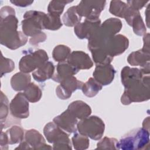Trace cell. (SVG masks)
Returning a JSON list of instances; mask_svg holds the SVG:
<instances>
[{
  "mask_svg": "<svg viewBox=\"0 0 150 150\" xmlns=\"http://www.w3.org/2000/svg\"><path fill=\"white\" fill-rule=\"evenodd\" d=\"M71 53V49L64 45H59L53 49L52 56L53 59L58 62L66 61Z\"/></svg>",
  "mask_w": 150,
  "mask_h": 150,
  "instance_id": "4dcf8cb0",
  "label": "cell"
},
{
  "mask_svg": "<svg viewBox=\"0 0 150 150\" xmlns=\"http://www.w3.org/2000/svg\"><path fill=\"white\" fill-rule=\"evenodd\" d=\"M103 86L93 77H90L83 84L81 90L83 94L88 97H93L101 90Z\"/></svg>",
  "mask_w": 150,
  "mask_h": 150,
  "instance_id": "484cf974",
  "label": "cell"
},
{
  "mask_svg": "<svg viewBox=\"0 0 150 150\" xmlns=\"http://www.w3.org/2000/svg\"><path fill=\"white\" fill-rule=\"evenodd\" d=\"M1 122H4L7 119V117L9 113V101L6 96L3 93L2 91L1 93Z\"/></svg>",
  "mask_w": 150,
  "mask_h": 150,
  "instance_id": "e575fe53",
  "label": "cell"
},
{
  "mask_svg": "<svg viewBox=\"0 0 150 150\" xmlns=\"http://www.w3.org/2000/svg\"><path fill=\"white\" fill-rule=\"evenodd\" d=\"M67 61L78 70L89 69L93 66V62L89 55L83 51L71 52Z\"/></svg>",
  "mask_w": 150,
  "mask_h": 150,
  "instance_id": "2e32d148",
  "label": "cell"
},
{
  "mask_svg": "<svg viewBox=\"0 0 150 150\" xmlns=\"http://www.w3.org/2000/svg\"><path fill=\"white\" fill-rule=\"evenodd\" d=\"M53 121L63 130L69 133L76 132L77 130L78 119L68 109L54 117Z\"/></svg>",
  "mask_w": 150,
  "mask_h": 150,
  "instance_id": "5bb4252c",
  "label": "cell"
},
{
  "mask_svg": "<svg viewBox=\"0 0 150 150\" xmlns=\"http://www.w3.org/2000/svg\"><path fill=\"white\" fill-rule=\"evenodd\" d=\"M101 24V21L99 18L85 19L84 22H79L74 26V31L78 38L88 40L98 29Z\"/></svg>",
  "mask_w": 150,
  "mask_h": 150,
  "instance_id": "4fadbf2b",
  "label": "cell"
},
{
  "mask_svg": "<svg viewBox=\"0 0 150 150\" xmlns=\"http://www.w3.org/2000/svg\"><path fill=\"white\" fill-rule=\"evenodd\" d=\"M142 128L149 131V117H147L143 121Z\"/></svg>",
  "mask_w": 150,
  "mask_h": 150,
  "instance_id": "b9f144b4",
  "label": "cell"
},
{
  "mask_svg": "<svg viewBox=\"0 0 150 150\" xmlns=\"http://www.w3.org/2000/svg\"><path fill=\"white\" fill-rule=\"evenodd\" d=\"M118 140L114 138L105 137L97 144V149H117Z\"/></svg>",
  "mask_w": 150,
  "mask_h": 150,
  "instance_id": "836d02e7",
  "label": "cell"
},
{
  "mask_svg": "<svg viewBox=\"0 0 150 150\" xmlns=\"http://www.w3.org/2000/svg\"><path fill=\"white\" fill-rule=\"evenodd\" d=\"M31 77L29 73L18 72L11 79V85L15 91L24 90L31 83Z\"/></svg>",
  "mask_w": 150,
  "mask_h": 150,
  "instance_id": "603a6c76",
  "label": "cell"
},
{
  "mask_svg": "<svg viewBox=\"0 0 150 150\" xmlns=\"http://www.w3.org/2000/svg\"><path fill=\"white\" fill-rule=\"evenodd\" d=\"M84 83L77 80L74 76L67 77L60 83L56 88L57 96L61 100L69 98L72 93L79 89H81Z\"/></svg>",
  "mask_w": 150,
  "mask_h": 150,
  "instance_id": "7c38bea8",
  "label": "cell"
},
{
  "mask_svg": "<svg viewBox=\"0 0 150 150\" xmlns=\"http://www.w3.org/2000/svg\"><path fill=\"white\" fill-rule=\"evenodd\" d=\"M23 94L27 100L30 103L39 101L42 96V90L34 83H30L24 90Z\"/></svg>",
  "mask_w": 150,
  "mask_h": 150,
  "instance_id": "83f0119b",
  "label": "cell"
},
{
  "mask_svg": "<svg viewBox=\"0 0 150 150\" xmlns=\"http://www.w3.org/2000/svg\"><path fill=\"white\" fill-rule=\"evenodd\" d=\"M150 54L149 52L139 49L131 53L127 58L128 63L131 66H139L143 67L149 66Z\"/></svg>",
  "mask_w": 150,
  "mask_h": 150,
  "instance_id": "ffe728a7",
  "label": "cell"
},
{
  "mask_svg": "<svg viewBox=\"0 0 150 150\" xmlns=\"http://www.w3.org/2000/svg\"><path fill=\"white\" fill-rule=\"evenodd\" d=\"M67 109L80 120L90 116L91 113L90 107L81 100L73 101L69 104Z\"/></svg>",
  "mask_w": 150,
  "mask_h": 150,
  "instance_id": "44dd1931",
  "label": "cell"
},
{
  "mask_svg": "<svg viewBox=\"0 0 150 150\" xmlns=\"http://www.w3.org/2000/svg\"><path fill=\"white\" fill-rule=\"evenodd\" d=\"M124 19L128 24L132 26L135 34L138 36L146 34V29L139 11L134 10L129 7V9Z\"/></svg>",
  "mask_w": 150,
  "mask_h": 150,
  "instance_id": "e0dca14e",
  "label": "cell"
},
{
  "mask_svg": "<svg viewBox=\"0 0 150 150\" xmlns=\"http://www.w3.org/2000/svg\"><path fill=\"white\" fill-rule=\"evenodd\" d=\"M48 60L49 57L45 50L38 49L30 51L29 50L21 59L19 68L21 71L29 73L34 71L47 62Z\"/></svg>",
  "mask_w": 150,
  "mask_h": 150,
  "instance_id": "ba28073f",
  "label": "cell"
},
{
  "mask_svg": "<svg viewBox=\"0 0 150 150\" xmlns=\"http://www.w3.org/2000/svg\"><path fill=\"white\" fill-rule=\"evenodd\" d=\"M94 62L97 65H105L110 64L113 57L109 56L101 49H96L90 50Z\"/></svg>",
  "mask_w": 150,
  "mask_h": 150,
  "instance_id": "f1b7e54d",
  "label": "cell"
},
{
  "mask_svg": "<svg viewBox=\"0 0 150 150\" xmlns=\"http://www.w3.org/2000/svg\"><path fill=\"white\" fill-rule=\"evenodd\" d=\"M62 25L63 23L61 21L60 16L50 13H46L43 22L44 29L56 30L59 29Z\"/></svg>",
  "mask_w": 150,
  "mask_h": 150,
  "instance_id": "f546056e",
  "label": "cell"
},
{
  "mask_svg": "<svg viewBox=\"0 0 150 150\" xmlns=\"http://www.w3.org/2000/svg\"><path fill=\"white\" fill-rule=\"evenodd\" d=\"M128 46V38L124 35L117 34L107 39L99 48L103 49L109 56L114 57L123 53Z\"/></svg>",
  "mask_w": 150,
  "mask_h": 150,
  "instance_id": "9c48e42d",
  "label": "cell"
},
{
  "mask_svg": "<svg viewBox=\"0 0 150 150\" xmlns=\"http://www.w3.org/2000/svg\"><path fill=\"white\" fill-rule=\"evenodd\" d=\"M150 98L149 74H145L141 79L137 80L125 87L121 97V102L124 105L132 103L148 101Z\"/></svg>",
  "mask_w": 150,
  "mask_h": 150,
  "instance_id": "7a4b0ae2",
  "label": "cell"
},
{
  "mask_svg": "<svg viewBox=\"0 0 150 150\" xmlns=\"http://www.w3.org/2000/svg\"><path fill=\"white\" fill-rule=\"evenodd\" d=\"M11 2L17 6L20 7H26L30 5L33 2V1H23V0H14L11 1Z\"/></svg>",
  "mask_w": 150,
  "mask_h": 150,
  "instance_id": "f35d334b",
  "label": "cell"
},
{
  "mask_svg": "<svg viewBox=\"0 0 150 150\" xmlns=\"http://www.w3.org/2000/svg\"><path fill=\"white\" fill-rule=\"evenodd\" d=\"M122 26V22L119 19L111 18L105 20L88 40V49L91 50L100 47L107 39L118 33Z\"/></svg>",
  "mask_w": 150,
  "mask_h": 150,
  "instance_id": "3957f363",
  "label": "cell"
},
{
  "mask_svg": "<svg viewBox=\"0 0 150 150\" xmlns=\"http://www.w3.org/2000/svg\"><path fill=\"white\" fill-rule=\"evenodd\" d=\"M105 1H81L77 5L79 14L86 19H98L105 6Z\"/></svg>",
  "mask_w": 150,
  "mask_h": 150,
  "instance_id": "30bf717a",
  "label": "cell"
},
{
  "mask_svg": "<svg viewBox=\"0 0 150 150\" xmlns=\"http://www.w3.org/2000/svg\"><path fill=\"white\" fill-rule=\"evenodd\" d=\"M8 143L9 145L21 142L24 139L23 129L18 125H13L5 132Z\"/></svg>",
  "mask_w": 150,
  "mask_h": 150,
  "instance_id": "cb8c5ba5",
  "label": "cell"
},
{
  "mask_svg": "<svg viewBox=\"0 0 150 150\" xmlns=\"http://www.w3.org/2000/svg\"><path fill=\"white\" fill-rule=\"evenodd\" d=\"M0 14L1 44L11 50L25 45L28 38L23 32L17 30L18 20L15 16L14 9L9 6H4Z\"/></svg>",
  "mask_w": 150,
  "mask_h": 150,
  "instance_id": "6da1fadb",
  "label": "cell"
},
{
  "mask_svg": "<svg viewBox=\"0 0 150 150\" xmlns=\"http://www.w3.org/2000/svg\"><path fill=\"white\" fill-rule=\"evenodd\" d=\"M15 68V64L12 60L6 58L3 56L1 53V77L5 74L10 73Z\"/></svg>",
  "mask_w": 150,
  "mask_h": 150,
  "instance_id": "d590c367",
  "label": "cell"
},
{
  "mask_svg": "<svg viewBox=\"0 0 150 150\" xmlns=\"http://www.w3.org/2000/svg\"><path fill=\"white\" fill-rule=\"evenodd\" d=\"M71 141L74 148L76 150L86 149L90 144L88 137L76 132L72 137Z\"/></svg>",
  "mask_w": 150,
  "mask_h": 150,
  "instance_id": "1f68e13d",
  "label": "cell"
},
{
  "mask_svg": "<svg viewBox=\"0 0 150 150\" xmlns=\"http://www.w3.org/2000/svg\"><path fill=\"white\" fill-rule=\"evenodd\" d=\"M54 66L52 62L47 61L44 64L32 72L33 79L38 82H43L52 78L54 75Z\"/></svg>",
  "mask_w": 150,
  "mask_h": 150,
  "instance_id": "7402d4cb",
  "label": "cell"
},
{
  "mask_svg": "<svg viewBox=\"0 0 150 150\" xmlns=\"http://www.w3.org/2000/svg\"><path fill=\"white\" fill-rule=\"evenodd\" d=\"M149 142V132L139 128L130 131L117 143V149L132 150L145 148Z\"/></svg>",
  "mask_w": 150,
  "mask_h": 150,
  "instance_id": "277c9868",
  "label": "cell"
},
{
  "mask_svg": "<svg viewBox=\"0 0 150 150\" xmlns=\"http://www.w3.org/2000/svg\"><path fill=\"white\" fill-rule=\"evenodd\" d=\"M43 134L47 142L53 144V149H72L69 135L53 121L45 125Z\"/></svg>",
  "mask_w": 150,
  "mask_h": 150,
  "instance_id": "5b68a950",
  "label": "cell"
},
{
  "mask_svg": "<svg viewBox=\"0 0 150 150\" xmlns=\"http://www.w3.org/2000/svg\"><path fill=\"white\" fill-rule=\"evenodd\" d=\"M129 8V6L122 1H112L110 2L109 11L116 16L124 18Z\"/></svg>",
  "mask_w": 150,
  "mask_h": 150,
  "instance_id": "4316f807",
  "label": "cell"
},
{
  "mask_svg": "<svg viewBox=\"0 0 150 150\" xmlns=\"http://www.w3.org/2000/svg\"><path fill=\"white\" fill-rule=\"evenodd\" d=\"M71 2L72 1H52L50 2L47 6L48 13L60 16L63 12L65 5Z\"/></svg>",
  "mask_w": 150,
  "mask_h": 150,
  "instance_id": "d6a6232c",
  "label": "cell"
},
{
  "mask_svg": "<svg viewBox=\"0 0 150 150\" xmlns=\"http://www.w3.org/2000/svg\"><path fill=\"white\" fill-rule=\"evenodd\" d=\"M15 149H31V148L29 146V145L28 144V142L23 139L21 142H20L19 145L18 147H16Z\"/></svg>",
  "mask_w": 150,
  "mask_h": 150,
  "instance_id": "60d3db41",
  "label": "cell"
},
{
  "mask_svg": "<svg viewBox=\"0 0 150 150\" xmlns=\"http://www.w3.org/2000/svg\"><path fill=\"white\" fill-rule=\"evenodd\" d=\"M79 70L71 65L67 61L59 62L57 65L56 72L52 77V80L60 83L63 80L73 76L79 72Z\"/></svg>",
  "mask_w": 150,
  "mask_h": 150,
  "instance_id": "d6986e66",
  "label": "cell"
},
{
  "mask_svg": "<svg viewBox=\"0 0 150 150\" xmlns=\"http://www.w3.org/2000/svg\"><path fill=\"white\" fill-rule=\"evenodd\" d=\"M46 35L44 32H42L41 33L30 38V39H29V43L31 45L36 46L39 44L40 43L45 42L46 40Z\"/></svg>",
  "mask_w": 150,
  "mask_h": 150,
  "instance_id": "8d00e7d4",
  "label": "cell"
},
{
  "mask_svg": "<svg viewBox=\"0 0 150 150\" xmlns=\"http://www.w3.org/2000/svg\"><path fill=\"white\" fill-rule=\"evenodd\" d=\"M81 16L79 14L76 6L70 7L64 13L62 17V21L64 25L67 26H75L80 22Z\"/></svg>",
  "mask_w": 150,
  "mask_h": 150,
  "instance_id": "d4e9b609",
  "label": "cell"
},
{
  "mask_svg": "<svg viewBox=\"0 0 150 150\" xmlns=\"http://www.w3.org/2000/svg\"><path fill=\"white\" fill-rule=\"evenodd\" d=\"M115 70L111 64L97 65L93 72V78L102 86L110 84L114 80Z\"/></svg>",
  "mask_w": 150,
  "mask_h": 150,
  "instance_id": "9a60e30c",
  "label": "cell"
},
{
  "mask_svg": "<svg viewBox=\"0 0 150 150\" xmlns=\"http://www.w3.org/2000/svg\"><path fill=\"white\" fill-rule=\"evenodd\" d=\"M143 42H144V45L142 48V50L144 51L149 52V33H146L144 35L143 38Z\"/></svg>",
  "mask_w": 150,
  "mask_h": 150,
  "instance_id": "ab89813d",
  "label": "cell"
},
{
  "mask_svg": "<svg viewBox=\"0 0 150 150\" xmlns=\"http://www.w3.org/2000/svg\"><path fill=\"white\" fill-rule=\"evenodd\" d=\"M149 1H128L127 5L132 9L139 11L142 9L146 4H147Z\"/></svg>",
  "mask_w": 150,
  "mask_h": 150,
  "instance_id": "74e56055",
  "label": "cell"
},
{
  "mask_svg": "<svg viewBox=\"0 0 150 150\" xmlns=\"http://www.w3.org/2000/svg\"><path fill=\"white\" fill-rule=\"evenodd\" d=\"M46 13L40 11L32 10L27 11L23 15L22 29L26 36L33 37L44 29L43 22Z\"/></svg>",
  "mask_w": 150,
  "mask_h": 150,
  "instance_id": "52a82bcc",
  "label": "cell"
},
{
  "mask_svg": "<svg viewBox=\"0 0 150 150\" xmlns=\"http://www.w3.org/2000/svg\"><path fill=\"white\" fill-rule=\"evenodd\" d=\"M26 141L33 149H51L52 146L46 144V141L42 135L37 130L30 129L26 131L24 137Z\"/></svg>",
  "mask_w": 150,
  "mask_h": 150,
  "instance_id": "ac0fdd59",
  "label": "cell"
},
{
  "mask_svg": "<svg viewBox=\"0 0 150 150\" xmlns=\"http://www.w3.org/2000/svg\"><path fill=\"white\" fill-rule=\"evenodd\" d=\"M77 129L80 134L91 139L99 140L103 135L105 124L97 116H88L78 122Z\"/></svg>",
  "mask_w": 150,
  "mask_h": 150,
  "instance_id": "8992f818",
  "label": "cell"
},
{
  "mask_svg": "<svg viewBox=\"0 0 150 150\" xmlns=\"http://www.w3.org/2000/svg\"><path fill=\"white\" fill-rule=\"evenodd\" d=\"M29 101L23 93H18L9 104V110L13 118L18 119L26 118L29 117Z\"/></svg>",
  "mask_w": 150,
  "mask_h": 150,
  "instance_id": "8fae6325",
  "label": "cell"
}]
</instances>
